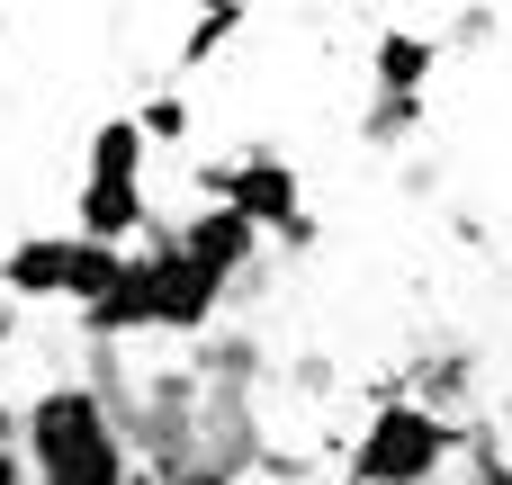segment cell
Wrapping results in <instances>:
<instances>
[{
  "label": "cell",
  "instance_id": "cell-2",
  "mask_svg": "<svg viewBox=\"0 0 512 485\" xmlns=\"http://www.w3.org/2000/svg\"><path fill=\"white\" fill-rule=\"evenodd\" d=\"M18 459L27 485H126V441L99 387H45L18 414Z\"/></svg>",
  "mask_w": 512,
  "mask_h": 485
},
{
  "label": "cell",
  "instance_id": "cell-9",
  "mask_svg": "<svg viewBox=\"0 0 512 485\" xmlns=\"http://www.w3.org/2000/svg\"><path fill=\"white\" fill-rule=\"evenodd\" d=\"M243 36V9H198L189 27H180V63H207V54H225Z\"/></svg>",
  "mask_w": 512,
  "mask_h": 485
},
{
  "label": "cell",
  "instance_id": "cell-12",
  "mask_svg": "<svg viewBox=\"0 0 512 485\" xmlns=\"http://www.w3.org/2000/svg\"><path fill=\"white\" fill-rule=\"evenodd\" d=\"M171 485H234V468H216V459H198V468H180Z\"/></svg>",
  "mask_w": 512,
  "mask_h": 485
},
{
  "label": "cell",
  "instance_id": "cell-10",
  "mask_svg": "<svg viewBox=\"0 0 512 485\" xmlns=\"http://www.w3.org/2000/svg\"><path fill=\"white\" fill-rule=\"evenodd\" d=\"M135 126H144V144H180V135H189V99H180V90H153V99L135 108Z\"/></svg>",
  "mask_w": 512,
  "mask_h": 485
},
{
  "label": "cell",
  "instance_id": "cell-11",
  "mask_svg": "<svg viewBox=\"0 0 512 485\" xmlns=\"http://www.w3.org/2000/svg\"><path fill=\"white\" fill-rule=\"evenodd\" d=\"M423 108H432V99H378V108H369V144H405V135L423 126Z\"/></svg>",
  "mask_w": 512,
  "mask_h": 485
},
{
  "label": "cell",
  "instance_id": "cell-5",
  "mask_svg": "<svg viewBox=\"0 0 512 485\" xmlns=\"http://www.w3.org/2000/svg\"><path fill=\"white\" fill-rule=\"evenodd\" d=\"M72 234H81V243H99V252H135V234L153 243L144 180H81V198H72Z\"/></svg>",
  "mask_w": 512,
  "mask_h": 485
},
{
  "label": "cell",
  "instance_id": "cell-8",
  "mask_svg": "<svg viewBox=\"0 0 512 485\" xmlns=\"http://www.w3.org/2000/svg\"><path fill=\"white\" fill-rule=\"evenodd\" d=\"M144 126L135 117H99L90 126V180H144Z\"/></svg>",
  "mask_w": 512,
  "mask_h": 485
},
{
  "label": "cell",
  "instance_id": "cell-6",
  "mask_svg": "<svg viewBox=\"0 0 512 485\" xmlns=\"http://www.w3.org/2000/svg\"><path fill=\"white\" fill-rule=\"evenodd\" d=\"M171 243H180V252H189V261H198V270H207L216 288H234V279L252 270V252H261V234H252V225H243L234 207H198V216H189V225H180Z\"/></svg>",
  "mask_w": 512,
  "mask_h": 485
},
{
  "label": "cell",
  "instance_id": "cell-3",
  "mask_svg": "<svg viewBox=\"0 0 512 485\" xmlns=\"http://www.w3.org/2000/svg\"><path fill=\"white\" fill-rule=\"evenodd\" d=\"M459 459V423L423 396H396L360 423L351 441V485H432L441 468Z\"/></svg>",
  "mask_w": 512,
  "mask_h": 485
},
{
  "label": "cell",
  "instance_id": "cell-14",
  "mask_svg": "<svg viewBox=\"0 0 512 485\" xmlns=\"http://www.w3.org/2000/svg\"><path fill=\"white\" fill-rule=\"evenodd\" d=\"M9 432H18V414H9V396H0V441H9Z\"/></svg>",
  "mask_w": 512,
  "mask_h": 485
},
{
  "label": "cell",
  "instance_id": "cell-7",
  "mask_svg": "<svg viewBox=\"0 0 512 485\" xmlns=\"http://www.w3.org/2000/svg\"><path fill=\"white\" fill-rule=\"evenodd\" d=\"M432 72H441V45H432V36H414V27H387V36H378V54H369L378 99H432Z\"/></svg>",
  "mask_w": 512,
  "mask_h": 485
},
{
  "label": "cell",
  "instance_id": "cell-4",
  "mask_svg": "<svg viewBox=\"0 0 512 485\" xmlns=\"http://www.w3.org/2000/svg\"><path fill=\"white\" fill-rule=\"evenodd\" d=\"M207 198L234 207L252 234H288V243L315 234V225H306V180H297L288 153H225V162L207 171Z\"/></svg>",
  "mask_w": 512,
  "mask_h": 485
},
{
  "label": "cell",
  "instance_id": "cell-13",
  "mask_svg": "<svg viewBox=\"0 0 512 485\" xmlns=\"http://www.w3.org/2000/svg\"><path fill=\"white\" fill-rule=\"evenodd\" d=\"M0 485H27V459H18L9 441H0Z\"/></svg>",
  "mask_w": 512,
  "mask_h": 485
},
{
  "label": "cell",
  "instance_id": "cell-1",
  "mask_svg": "<svg viewBox=\"0 0 512 485\" xmlns=\"http://www.w3.org/2000/svg\"><path fill=\"white\" fill-rule=\"evenodd\" d=\"M216 306H225V288H216L171 234H153L144 252H126V279H117L81 324H90L99 342H126V333H207Z\"/></svg>",
  "mask_w": 512,
  "mask_h": 485
}]
</instances>
